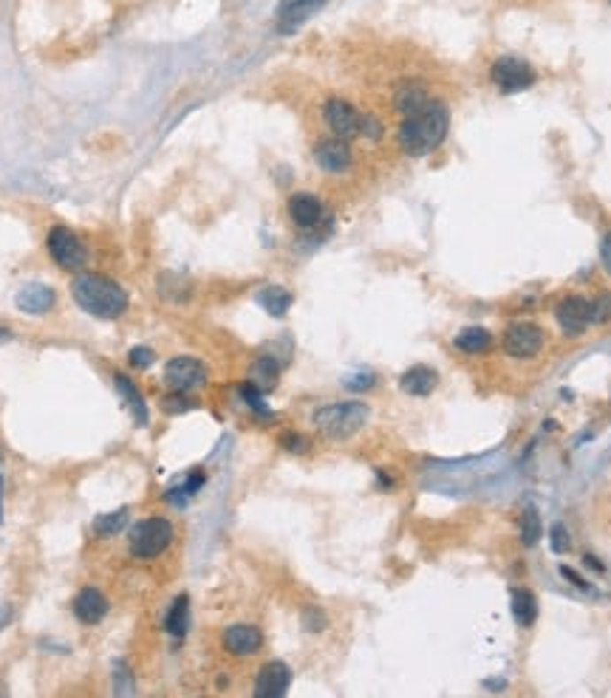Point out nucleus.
Returning a JSON list of instances; mask_svg holds the SVG:
<instances>
[{"label":"nucleus","mask_w":611,"mask_h":698,"mask_svg":"<svg viewBox=\"0 0 611 698\" xmlns=\"http://www.w3.org/2000/svg\"><path fill=\"white\" fill-rule=\"evenodd\" d=\"M9 340H12V331H9V328H0V345L9 342Z\"/></svg>","instance_id":"nucleus-40"},{"label":"nucleus","mask_w":611,"mask_h":698,"mask_svg":"<svg viewBox=\"0 0 611 698\" xmlns=\"http://www.w3.org/2000/svg\"><path fill=\"white\" fill-rule=\"evenodd\" d=\"M289 4H300V0H281V6H289Z\"/></svg>","instance_id":"nucleus-42"},{"label":"nucleus","mask_w":611,"mask_h":698,"mask_svg":"<svg viewBox=\"0 0 611 698\" xmlns=\"http://www.w3.org/2000/svg\"><path fill=\"white\" fill-rule=\"evenodd\" d=\"M49 255L54 257L57 266H63L66 272H80L85 266V260H89V252H85V243L71 232L68 226H54L49 232Z\"/></svg>","instance_id":"nucleus-5"},{"label":"nucleus","mask_w":611,"mask_h":698,"mask_svg":"<svg viewBox=\"0 0 611 698\" xmlns=\"http://www.w3.org/2000/svg\"><path fill=\"white\" fill-rule=\"evenodd\" d=\"M326 0H300V4H289V6H281L278 12V28L283 35L295 32L298 26H303L306 20L312 18V14L323 6Z\"/></svg>","instance_id":"nucleus-19"},{"label":"nucleus","mask_w":611,"mask_h":698,"mask_svg":"<svg viewBox=\"0 0 611 698\" xmlns=\"http://www.w3.org/2000/svg\"><path fill=\"white\" fill-rule=\"evenodd\" d=\"M314 158L326 173H343V170L352 167V148H348V142L340 136L323 139L314 148Z\"/></svg>","instance_id":"nucleus-12"},{"label":"nucleus","mask_w":611,"mask_h":698,"mask_svg":"<svg viewBox=\"0 0 611 698\" xmlns=\"http://www.w3.org/2000/svg\"><path fill=\"white\" fill-rule=\"evenodd\" d=\"M289 685H292V671L283 662H267L258 671L255 679V695L258 698H281L286 695Z\"/></svg>","instance_id":"nucleus-10"},{"label":"nucleus","mask_w":611,"mask_h":698,"mask_svg":"<svg viewBox=\"0 0 611 698\" xmlns=\"http://www.w3.org/2000/svg\"><path fill=\"white\" fill-rule=\"evenodd\" d=\"M14 303H18V309L26 311V314H46V311L54 309L57 295H54V288L46 286V283H28L18 292Z\"/></svg>","instance_id":"nucleus-14"},{"label":"nucleus","mask_w":611,"mask_h":698,"mask_svg":"<svg viewBox=\"0 0 611 698\" xmlns=\"http://www.w3.org/2000/svg\"><path fill=\"white\" fill-rule=\"evenodd\" d=\"M204 380H207V371L196 357H173L165 365V385H170V390L187 394V390L201 387Z\"/></svg>","instance_id":"nucleus-9"},{"label":"nucleus","mask_w":611,"mask_h":698,"mask_svg":"<svg viewBox=\"0 0 611 698\" xmlns=\"http://www.w3.org/2000/svg\"><path fill=\"white\" fill-rule=\"evenodd\" d=\"M450 113L442 102H428L425 108L405 116L399 125V148L407 156H428L433 153L447 136Z\"/></svg>","instance_id":"nucleus-1"},{"label":"nucleus","mask_w":611,"mask_h":698,"mask_svg":"<svg viewBox=\"0 0 611 698\" xmlns=\"http://www.w3.org/2000/svg\"><path fill=\"white\" fill-rule=\"evenodd\" d=\"M600 257H603V266H606V272L611 274V232H608L606 241H603V246H600Z\"/></svg>","instance_id":"nucleus-36"},{"label":"nucleus","mask_w":611,"mask_h":698,"mask_svg":"<svg viewBox=\"0 0 611 698\" xmlns=\"http://www.w3.org/2000/svg\"><path fill=\"white\" fill-rule=\"evenodd\" d=\"M490 77L496 82L499 91L518 94V91H527L535 82V71L530 68V63L518 60V57H499L490 68Z\"/></svg>","instance_id":"nucleus-6"},{"label":"nucleus","mask_w":611,"mask_h":698,"mask_svg":"<svg viewBox=\"0 0 611 698\" xmlns=\"http://www.w3.org/2000/svg\"><path fill=\"white\" fill-rule=\"evenodd\" d=\"M258 303L264 305L267 314L283 317L289 309H292V295H289L283 286H267V288H260V292H258Z\"/></svg>","instance_id":"nucleus-23"},{"label":"nucleus","mask_w":611,"mask_h":698,"mask_svg":"<svg viewBox=\"0 0 611 698\" xmlns=\"http://www.w3.org/2000/svg\"><path fill=\"white\" fill-rule=\"evenodd\" d=\"M125 523H128V509H116V512H108V515H99L94 520V529L97 534H116L120 529H125Z\"/></svg>","instance_id":"nucleus-28"},{"label":"nucleus","mask_w":611,"mask_h":698,"mask_svg":"<svg viewBox=\"0 0 611 698\" xmlns=\"http://www.w3.org/2000/svg\"><path fill=\"white\" fill-rule=\"evenodd\" d=\"M201 484H204V472H201V470L187 472V478H184L179 487H173V489L165 492V501H167L170 506H184V503L190 501L196 492L201 489Z\"/></svg>","instance_id":"nucleus-24"},{"label":"nucleus","mask_w":611,"mask_h":698,"mask_svg":"<svg viewBox=\"0 0 611 698\" xmlns=\"http://www.w3.org/2000/svg\"><path fill=\"white\" fill-rule=\"evenodd\" d=\"M303 625L309 628L312 633H320L326 628V617H323V610L320 608H306L303 610Z\"/></svg>","instance_id":"nucleus-33"},{"label":"nucleus","mask_w":611,"mask_h":698,"mask_svg":"<svg viewBox=\"0 0 611 698\" xmlns=\"http://www.w3.org/2000/svg\"><path fill=\"white\" fill-rule=\"evenodd\" d=\"M436 382H439V376H436L433 368L425 365H414L399 376V387L411 396H430L436 390Z\"/></svg>","instance_id":"nucleus-17"},{"label":"nucleus","mask_w":611,"mask_h":698,"mask_svg":"<svg viewBox=\"0 0 611 698\" xmlns=\"http://www.w3.org/2000/svg\"><path fill=\"white\" fill-rule=\"evenodd\" d=\"M165 628L170 636H176V639H182L187 631H190V600H187V594L173 600L167 617H165Z\"/></svg>","instance_id":"nucleus-22"},{"label":"nucleus","mask_w":611,"mask_h":698,"mask_svg":"<svg viewBox=\"0 0 611 698\" xmlns=\"http://www.w3.org/2000/svg\"><path fill=\"white\" fill-rule=\"evenodd\" d=\"M162 407H165V413H187V410H193L196 402L190 396H184L182 390H173L170 396L162 399Z\"/></svg>","instance_id":"nucleus-31"},{"label":"nucleus","mask_w":611,"mask_h":698,"mask_svg":"<svg viewBox=\"0 0 611 698\" xmlns=\"http://www.w3.org/2000/svg\"><path fill=\"white\" fill-rule=\"evenodd\" d=\"M260 645H264V633L255 625H232L224 631V648L232 656H252Z\"/></svg>","instance_id":"nucleus-13"},{"label":"nucleus","mask_w":611,"mask_h":698,"mask_svg":"<svg viewBox=\"0 0 611 698\" xmlns=\"http://www.w3.org/2000/svg\"><path fill=\"white\" fill-rule=\"evenodd\" d=\"M456 348L464 354H484L487 348L492 345V334L482 326H468L456 334Z\"/></svg>","instance_id":"nucleus-21"},{"label":"nucleus","mask_w":611,"mask_h":698,"mask_svg":"<svg viewBox=\"0 0 611 698\" xmlns=\"http://www.w3.org/2000/svg\"><path fill=\"white\" fill-rule=\"evenodd\" d=\"M289 215L300 229H314L323 218V203L320 198H314L312 193H298L289 198Z\"/></svg>","instance_id":"nucleus-16"},{"label":"nucleus","mask_w":611,"mask_h":698,"mask_svg":"<svg viewBox=\"0 0 611 698\" xmlns=\"http://www.w3.org/2000/svg\"><path fill=\"white\" fill-rule=\"evenodd\" d=\"M541 534H544L541 515H538L535 506H527V509H523V515H521V541H523V546H535L538 541H541Z\"/></svg>","instance_id":"nucleus-27"},{"label":"nucleus","mask_w":611,"mask_h":698,"mask_svg":"<svg viewBox=\"0 0 611 698\" xmlns=\"http://www.w3.org/2000/svg\"><path fill=\"white\" fill-rule=\"evenodd\" d=\"M241 396H244L246 404H250V410H255L258 416H264V418L272 416V413H269V407H267V402H264V390H260L258 385L244 382V385H241Z\"/></svg>","instance_id":"nucleus-29"},{"label":"nucleus","mask_w":611,"mask_h":698,"mask_svg":"<svg viewBox=\"0 0 611 698\" xmlns=\"http://www.w3.org/2000/svg\"><path fill=\"white\" fill-rule=\"evenodd\" d=\"M374 385V373H360V376H352V380L345 382L348 390H368Z\"/></svg>","instance_id":"nucleus-35"},{"label":"nucleus","mask_w":611,"mask_h":698,"mask_svg":"<svg viewBox=\"0 0 611 698\" xmlns=\"http://www.w3.org/2000/svg\"><path fill=\"white\" fill-rule=\"evenodd\" d=\"M278 359H272V357H258L255 359V365H252V385H258L260 390H269L275 387V382H278Z\"/></svg>","instance_id":"nucleus-26"},{"label":"nucleus","mask_w":611,"mask_h":698,"mask_svg":"<svg viewBox=\"0 0 611 698\" xmlns=\"http://www.w3.org/2000/svg\"><path fill=\"white\" fill-rule=\"evenodd\" d=\"M589 314H592V323L598 326H606L611 319V292H600L589 303Z\"/></svg>","instance_id":"nucleus-30"},{"label":"nucleus","mask_w":611,"mask_h":698,"mask_svg":"<svg viewBox=\"0 0 611 698\" xmlns=\"http://www.w3.org/2000/svg\"><path fill=\"white\" fill-rule=\"evenodd\" d=\"M428 88H425V82H419V80H407L402 82L397 94H394V108L402 113V116H411L416 113L419 108H425L428 105Z\"/></svg>","instance_id":"nucleus-18"},{"label":"nucleus","mask_w":611,"mask_h":698,"mask_svg":"<svg viewBox=\"0 0 611 698\" xmlns=\"http://www.w3.org/2000/svg\"><path fill=\"white\" fill-rule=\"evenodd\" d=\"M368 421V404L362 402H334L314 413V427L329 439H352Z\"/></svg>","instance_id":"nucleus-3"},{"label":"nucleus","mask_w":611,"mask_h":698,"mask_svg":"<svg viewBox=\"0 0 611 698\" xmlns=\"http://www.w3.org/2000/svg\"><path fill=\"white\" fill-rule=\"evenodd\" d=\"M170 543H173V526L167 518H159V515L136 520L128 532V548H130V555L139 560L159 557Z\"/></svg>","instance_id":"nucleus-4"},{"label":"nucleus","mask_w":611,"mask_h":698,"mask_svg":"<svg viewBox=\"0 0 611 698\" xmlns=\"http://www.w3.org/2000/svg\"><path fill=\"white\" fill-rule=\"evenodd\" d=\"M128 362H130V365H134V368L144 371V368H151L153 362H156V354L151 351V348L136 345V348H130V351H128Z\"/></svg>","instance_id":"nucleus-32"},{"label":"nucleus","mask_w":611,"mask_h":698,"mask_svg":"<svg viewBox=\"0 0 611 698\" xmlns=\"http://www.w3.org/2000/svg\"><path fill=\"white\" fill-rule=\"evenodd\" d=\"M108 614V600L99 588H82L74 597V617L85 625H97Z\"/></svg>","instance_id":"nucleus-15"},{"label":"nucleus","mask_w":611,"mask_h":698,"mask_svg":"<svg viewBox=\"0 0 611 698\" xmlns=\"http://www.w3.org/2000/svg\"><path fill=\"white\" fill-rule=\"evenodd\" d=\"M113 382H116V390L122 394L128 410L136 416L139 425H148V404H144V399H142V394L136 390V385L130 382L125 373H113Z\"/></svg>","instance_id":"nucleus-20"},{"label":"nucleus","mask_w":611,"mask_h":698,"mask_svg":"<svg viewBox=\"0 0 611 698\" xmlns=\"http://www.w3.org/2000/svg\"><path fill=\"white\" fill-rule=\"evenodd\" d=\"M71 295H74L82 311L99 319H116L128 309L125 288L111 278H102V274H77L74 283H71Z\"/></svg>","instance_id":"nucleus-2"},{"label":"nucleus","mask_w":611,"mask_h":698,"mask_svg":"<svg viewBox=\"0 0 611 698\" xmlns=\"http://www.w3.org/2000/svg\"><path fill=\"white\" fill-rule=\"evenodd\" d=\"M323 116H326V125L331 127L334 136L340 139H354V136H362V125H366V116H362L354 105H348L345 99H329L326 108H323Z\"/></svg>","instance_id":"nucleus-7"},{"label":"nucleus","mask_w":611,"mask_h":698,"mask_svg":"<svg viewBox=\"0 0 611 698\" xmlns=\"http://www.w3.org/2000/svg\"><path fill=\"white\" fill-rule=\"evenodd\" d=\"M555 317H558V326L563 328V334H569V337H577V334H584L592 323V314H589V300L584 297H566L558 303L555 309Z\"/></svg>","instance_id":"nucleus-11"},{"label":"nucleus","mask_w":611,"mask_h":698,"mask_svg":"<svg viewBox=\"0 0 611 698\" xmlns=\"http://www.w3.org/2000/svg\"><path fill=\"white\" fill-rule=\"evenodd\" d=\"M513 614H515L518 625H523V628H530V625L535 622L538 602H535V597L527 588H515L513 591Z\"/></svg>","instance_id":"nucleus-25"},{"label":"nucleus","mask_w":611,"mask_h":698,"mask_svg":"<svg viewBox=\"0 0 611 698\" xmlns=\"http://www.w3.org/2000/svg\"><path fill=\"white\" fill-rule=\"evenodd\" d=\"M283 447L295 449V453H298V449H306V441L298 439V435H286V439H283Z\"/></svg>","instance_id":"nucleus-37"},{"label":"nucleus","mask_w":611,"mask_h":698,"mask_svg":"<svg viewBox=\"0 0 611 698\" xmlns=\"http://www.w3.org/2000/svg\"><path fill=\"white\" fill-rule=\"evenodd\" d=\"M563 577H566V579H572V583H575L577 588H589L586 579H584V577H577V574H575V571H569V569H563Z\"/></svg>","instance_id":"nucleus-38"},{"label":"nucleus","mask_w":611,"mask_h":698,"mask_svg":"<svg viewBox=\"0 0 611 698\" xmlns=\"http://www.w3.org/2000/svg\"><path fill=\"white\" fill-rule=\"evenodd\" d=\"M549 541H552V548H555V551H566V548H569V534H566L563 526L552 529V532H549Z\"/></svg>","instance_id":"nucleus-34"},{"label":"nucleus","mask_w":611,"mask_h":698,"mask_svg":"<svg viewBox=\"0 0 611 698\" xmlns=\"http://www.w3.org/2000/svg\"><path fill=\"white\" fill-rule=\"evenodd\" d=\"M544 328L535 323H513L504 331V351L515 359H532L544 348Z\"/></svg>","instance_id":"nucleus-8"},{"label":"nucleus","mask_w":611,"mask_h":698,"mask_svg":"<svg viewBox=\"0 0 611 698\" xmlns=\"http://www.w3.org/2000/svg\"><path fill=\"white\" fill-rule=\"evenodd\" d=\"M586 565H589V569H594V571H603V565L594 560V557H586Z\"/></svg>","instance_id":"nucleus-39"},{"label":"nucleus","mask_w":611,"mask_h":698,"mask_svg":"<svg viewBox=\"0 0 611 698\" xmlns=\"http://www.w3.org/2000/svg\"><path fill=\"white\" fill-rule=\"evenodd\" d=\"M0 492H4V478H0ZM0 520H4V503H0Z\"/></svg>","instance_id":"nucleus-41"}]
</instances>
